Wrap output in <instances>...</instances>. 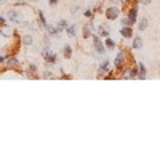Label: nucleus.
<instances>
[{"mask_svg": "<svg viewBox=\"0 0 160 160\" xmlns=\"http://www.w3.org/2000/svg\"><path fill=\"white\" fill-rule=\"evenodd\" d=\"M136 26H138V31H139V32L146 31V29L149 28V18H148V16H141V18H138Z\"/></svg>", "mask_w": 160, "mask_h": 160, "instance_id": "15", "label": "nucleus"}, {"mask_svg": "<svg viewBox=\"0 0 160 160\" xmlns=\"http://www.w3.org/2000/svg\"><path fill=\"white\" fill-rule=\"evenodd\" d=\"M111 32H112V29H111V26L109 24H99V26H96V34L101 37V38H106V37H111Z\"/></svg>", "mask_w": 160, "mask_h": 160, "instance_id": "8", "label": "nucleus"}, {"mask_svg": "<svg viewBox=\"0 0 160 160\" xmlns=\"http://www.w3.org/2000/svg\"><path fill=\"white\" fill-rule=\"evenodd\" d=\"M138 78V66L133 64L128 66V72H127V80H136Z\"/></svg>", "mask_w": 160, "mask_h": 160, "instance_id": "16", "label": "nucleus"}, {"mask_svg": "<svg viewBox=\"0 0 160 160\" xmlns=\"http://www.w3.org/2000/svg\"><path fill=\"white\" fill-rule=\"evenodd\" d=\"M133 35H135L133 26H122V28H120V37H122L123 40H131Z\"/></svg>", "mask_w": 160, "mask_h": 160, "instance_id": "9", "label": "nucleus"}, {"mask_svg": "<svg viewBox=\"0 0 160 160\" xmlns=\"http://www.w3.org/2000/svg\"><path fill=\"white\" fill-rule=\"evenodd\" d=\"M80 10H82V5H72V8H71V13H72V15H75V13H78Z\"/></svg>", "mask_w": 160, "mask_h": 160, "instance_id": "30", "label": "nucleus"}, {"mask_svg": "<svg viewBox=\"0 0 160 160\" xmlns=\"http://www.w3.org/2000/svg\"><path fill=\"white\" fill-rule=\"evenodd\" d=\"M68 26H69V21H68V19H64V18H62V19H59V21L56 22V28L59 29V32H64Z\"/></svg>", "mask_w": 160, "mask_h": 160, "instance_id": "22", "label": "nucleus"}, {"mask_svg": "<svg viewBox=\"0 0 160 160\" xmlns=\"http://www.w3.org/2000/svg\"><path fill=\"white\" fill-rule=\"evenodd\" d=\"M0 2H10V0H0Z\"/></svg>", "mask_w": 160, "mask_h": 160, "instance_id": "34", "label": "nucleus"}, {"mask_svg": "<svg viewBox=\"0 0 160 160\" xmlns=\"http://www.w3.org/2000/svg\"><path fill=\"white\" fill-rule=\"evenodd\" d=\"M120 13H122V8L120 5H109L104 8V16L108 21H115L120 18Z\"/></svg>", "mask_w": 160, "mask_h": 160, "instance_id": "3", "label": "nucleus"}, {"mask_svg": "<svg viewBox=\"0 0 160 160\" xmlns=\"http://www.w3.org/2000/svg\"><path fill=\"white\" fill-rule=\"evenodd\" d=\"M109 5H120V0H109Z\"/></svg>", "mask_w": 160, "mask_h": 160, "instance_id": "33", "label": "nucleus"}, {"mask_svg": "<svg viewBox=\"0 0 160 160\" xmlns=\"http://www.w3.org/2000/svg\"><path fill=\"white\" fill-rule=\"evenodd\" d=\"M111 64H112V61H111L109 58L102 56V58H101V62H99V66H98V72H96V77H98V78H102L106 74H108V71L111 69Z\"/></svg>", "mask_w": 160, "mask_h": 160, "instance_id": "6", "label": "nucleus"}, {"mask_svg": "<svg viewBox=\"0 0 160 160\" xmlns=\"http://www.w3.org/2000/svg\"><path fill=\"white\" fill-rule=\"evenodd\" d=\"M83 16H85L87 19H93L96 15H95V11H93V8H91V7H88V8H85V10H83Z\"/></svg>", "mask_w": 160, "mask_h": 160, "instance_id": "23", "label": "nucleus"}, {"mask_svg": "<svg viewBox=\"0 0 160 160\" xmlns=\"http://www.w3.org/2000/svg\"><path fill=\"white\" fill-rule=\"evenodd\" d=\"M59 78H64V80H71V78H72V75H71V74H66V72H64V69L61 68V69H59Z\"/></svg>", "mask_w": 160, "mask_h": 160, "instance_id": "26", "label": "nucleus"}, {"mask_svg": "<svg viewBox=\"0 0 160 160\" xmlns=\"http://www.w3.org/2000/svg\"><path fill=\"white\" fill-rule=\"evenodd\" d=\"M141 47H142L141 35H133V38H131V48L133 50H141Z\"/></svg>", "mask_w": 160, "mask_h": 160, "instance_id": "19", "label": "nucleus"}, {"mask_svg": "<svg viewBox=\"0 0 160 160\" xmlns=\"http://www.w3.org/2000/svg\"><path fill=\"white\" fill-rule=\"evenodd\" d=\"M61 55H62L66 59H71L72 55H74V48H72V45H71V43H64L62 48H61Z\"/></svg>", "mask_w": 160, "mask_h": 160, "instance_id": "14", "label": "nucleus"}, {"mask_svg": "<svg viewBox=\"0 0 160 160\" xmlns=\"http://www.w3.org/2000/svg\"><path fill=\"white\" fill-rule=\"evenodd\" d=\"M7 58H8V55H5V53H0V66H5Z\"/></svg>", "mask_w": 160, "mask_h": 160, "instance_id": "29", "label": "nucleus"}, {"mask_svg": "<svg viewBox=\"0 0 160 160\" xmlns=\"http://www.w3.org/2000/svg\"><path fill=\"white\" fill-rule=\"evenodd\" d=\"M5 66H7V68H11V69H21V62L16 58V55H8Z\"/></svg>", "mask_w": 160, "mask_h": 160, "instance_id": "10", "label": "nucleus"}, {"mask_svg": "<svg viewBox=\"0 0 160 160\" xmlns=\"http://www.w3.org/2000/svg\"><path fill=\"white\" fill-rule=\"evenodd\" d=\"M28 2H37V0H28Z\"/></svg>", "mask_w": 160, "mask_h": 160, "instance_id": "35", "label": "nucleus"}, {"mask_svg": "<svg viewBox=\"0 0 160 160\" xmlns=\"http://www.w3.org/2000/svg\"><path fill=\"white\" fill-rule=\"evenodd\" d=\"M125 13H127V18L131 21V26H136V22H138V15H139V2H133Z\"/></svg>", "mask_w": 160, "mask_h": 160, "instance_id": "4", "label": "nucleus"}, {"mask_svg": "<svg viewBox=\"0 0 160 160\" xmlns=\"http://www.w3.org/2000/svg\"><path fill=\"white\" fill-rule=\"evenodd\" d=\"M43 78H56V75H55V72L51 71V68H45V71H43V75H42Z\"/></svg>", "mask_w": 160, "mask_h": 160, "instance_id": "24", "label": "nucleus"}, {"mask_svg": "<svg viewBox=\"0 0 160 160\" xmlns=\"http://www.w3.org/2000/svg\"><path fill=\"white\" fill-rule=\"evenodd\" d=\"M42 56H43V61L47 64H51V66H55L58 62V53L56 51H53L51 48H43L42 50Z\"/></svg>", "mask_w": 160, "mask_h": 160, "instance_id": "5", "label": "nucleus"}, {"mask_svg": "<svg viewBox=\"0 0 160 160\" xmlns=\"http://www.w3.org/2000/svg\"><path fill=\"white\" fill-rule=\"evenodd\" d=\"M19 42H21V45H22V47H32V45H34V34L26 32L24 35H21Z\"/></svg>", "mask_w": 160, "mask_h": 160, "instance_id": "12", "label": "nucleus"}, {"mask_svg": "<svg viewBox=\"0 0 160 160\" xmlns=\"http://www.w3.org/2000/svg\"><path fill=\"white\" fill-rule=\"evenodd\" d=\"M91 42H93V50H95V53H96V59H99L101 61V58L108 53V48H106V45H104V42H102V38L96 34V32H93L91 34Z\"/></svg>", "mask_w": 160, "mask_h": 160, "instance_id": "2", "label": "nucleus"}, {"mask_svg": "<svg viewBox=\"0 0 160 160\" xmlns=\"http://www.w3.org/2000/svg\"><path fill=\"white\" fill-rule=\"evenodd\" d=\"M91 28H90V22H85L83 26H82V37L85 38V40H90V37H91Z\"/></svg>", "mask_w": 160, "mask_h": 160, "instance_id": "21", "label": "nucleus"}, {"mask_svg": "<svg viewBox=\"0 0 160 160\" xmlns=\"http://www.w3.org/2000/svg\"><path fill=\"white\" fill-rule=\"evenodd\" d=\"M127 58H128L127 50L125 48H118L117 53H115V56H114V59H112V66H114V71L117 72V75L127 66Z\"/></svg>", "mask_w": 160, "mask_h": 160, "instance_id": "1", "label": "nucleus"}, {"mask_svg": "<svg viewBox=\"0 0 160 160\" xmlns=\"http://www.w3.org/2000/svg\"><path fill=\"white\" fill-rule=\"evenodd\" d=\"M102 42H104V45H106V48H108L109 51H115V48L118 47L117 45V42L112 38V37H106V38H102Z\"/></svg>", "mask_w": 160, "mask_h": 160, "instance_id": "18", "label": "nucleus"}, {"mask_svg": "<svg viewBox=\"0 0 160 160\" xmlns=\"http://www.w3.org/2000/svg\"><path fill=\"white\" fill-rule=\"evenodd\" d=\"M120 26H131V21L127 18V15L123 18H120Z\"/></svg>", "mask_w": 160, "mask_h": 160, "instance_id": "28", "label": "nucleus"}, {"mask_svg": "<svg viewBox=\"0 0 160 160\" xmlns=\"http://www.w3.org/2000/svg\"><path fill=\"white\" fill-rule=\"evenodd\" d=\"M138 80H144L148 77V68H146L144 62H138Z\"/></svg>", "mask_w": 160, "mask_h": 160, "instance_id": "17", "label": "nucleus"}, {"mask_svg": "<svg viewBox=\"0 0 160 160\" xmlns=\"http://www.w3.org/2000/svg\"><path fill=\"white\" fill-rule=\"evenodd\" d=\"M58 3H59V0H48V5L53 8V7H58Z\"/></svg>", "mask_w": 160, "mask_h": 160, "instance_id": "32", "label": "nucleus"}, {"mask_svg": "<svg viewBox=\"0 0 160 160\" xmlns=\"http://www.w3.org/2000/svg\"><path fill=\"white\" fill-rule=\"evenodd\" d=\"M35 16H37V24H38V28L40 29H45L47 28V24H48V21H47V18H45V13L42 11V10H37L35 11Z\"/></svg>", "mask_w": 160, "mask_h": 160, "instance_id": "11", "label": "nucleus"}, {"mask_svg": "<svg viewBox=\"0 0 160 160\" xmlns=\"http://www.w3.org/2000/svg\"><path fill=\"white\" fill-rule=\"evenodd\" d=\"M93 11H95V15H102L104 13V8H102V3H96L95 7H91Z\"/></svg>", "mask_w": 160, "mask_h": 160, "instance_id": "25", "label": "nucleus"}, {"mask_svg": "<svg viewBox=\"0 0 160 160\" xmlns=\"http://www.w3.org/2000/svg\"><path fill=\"white\" fill-rule=\"evenodd\" d=\"M45 31H47V35H50L51 38H58V37L61 35L59 29L56 28V26H53V24H47V28H45Z\"/></svg>", "mask_w": 160, "mask_h": 160, "instance_id": "13", "label": "nucleus"}, {"mask_svg": "<svg viewBox=\"0 0 160 160\" xmlns=\"http://www.w3.org/2000/svg\"><path fill=\"white\" fill-rule=\"evenodd\" d=\"M38 66L35 62H29L24 69V74H26V78H38Z\"/></svg>", "mask_w": 160, "mask_h": 160, "instance_id": "7", "label": "nucleus"}, {"mask_svg": "<svg viewBox=\"0 0 160 160\" xmlns=\"http://www.w3.org/2000/svg\"><path fill=\"white\" fill-rule=\"evenodd\" d=\"M28 5V0H15L13 2V7H26Z\"/></svg>", "mask_w": 160, "mask_h": 160, "instance_id": "27", "label": "nucleus"}, {"mask_svg": "<svg viewBox=\"0 0 160 160\" xmlns=\"http://www.w3.org/2000/svg\"><path fill=\"white\" fill-rule=\"evenodd\" d=\"M152 2H154V0H139V3H141V5H144V7H149Z\"/></svg>", "mask_w": 160, "mask_h": 160, "instance_id": "31", "label": "nucleus"}, {"mask_svg": "<svg viewBox=\"0 0 160 160\" xmlns=\"http://www.w3.org/2000/svg\"><path fill=\"white\" fill-rule=\"evenodd\" d=\"M64 32L68 34V37L75 38V37H77V24H69L68 28H66V31H64Z\"/></svg>", "mask_w": 160, "mask_h": 160, "instance_id": "20", "label": "nucleus"}]
</instances>
